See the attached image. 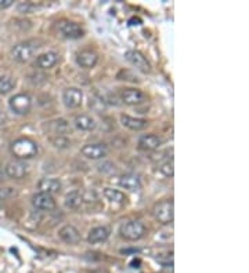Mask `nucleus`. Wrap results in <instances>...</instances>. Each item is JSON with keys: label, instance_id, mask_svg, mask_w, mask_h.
I'll use <instances>...</instances> for the list:
<instances>
[{"label": "nucleus", "instance_id": "nucleus-7", "mask_svg": "<svg viewBox=\"0 0 249 273\" xmlns=\"http://www.w3.org/2000/svg\"><path fill=\"white\" fill-rule=\"evenodd\" d=\"M81 153L86 159L89 160H100L104 159L108 153V149L104 144H86L82 146Z\"/></svg>", "mask_w": 249, "mask_h": 273}, {"label": "nucleus", "instance_id": "nucleus-1", "mask_svg": "<svg viewBox=\"0 0 249 273\" xmlns=\"http://www.w3.org/2000/svg\"><path fill=\"white\" fill-rule=\"evenodd\" d=\"M10 151L17 160H28L38 155V144L31 138H18L10 146Z\"/></svg>", "mask_w": 249, "mask_h": 273}, {"label": "nucleus", "instance_id": "nucleus-25", "mask_svg": "<svg viewBox=\"0 0 249 273\" xmlns=\"http://www.w3.org/2000/svg\"><path fill=\"white\" fill-rule=\"evenodd\" d=\"M49 127H50V130L54 134L64 137V134H67V131H68V123L64 119H58V120L50 121L49 123Z\"/></svg>", "mask_w": 249, "mask_h": 273}, {"label": "nucleus", "instance_id": "nucleus-17", "mask_svg": "<svg viewBox=\"0 0 249 273\" xmlns=\"http://www.w3.org/2000/svg\"><path fill=\"white\" fill-rule=\"evenodd\" d=\"M121 123L123 127L129 128L132 131H141L148 126V121L146 119H140V117H132L129 114H122Z\"/></svg>", "mask_w": 249, "mask_h": 273}, {"label": "nucleus", "instance_id": "nucleus-21", "mask_svg": "<svg viewBox=\"0 0 249 273\" xmlns=\"http://www.w3.org/2000/svg\"><path fill=\"white\" fill-rule=\"evenodd\" d=\"M74 124L81 131H93L96 128V120L89 114H78L74 120Z\"/></svg>", "mask_w": 249, "mask_h": 273}, {"label": "nucleus", "instance_id": "nucleus-6", "mask_svg": "<svg viewBox=\"0 0 249 273\" xmlns=\"http://www.w3.org/2000/svg\"><path fill=\"white\" fill-rule=\"evenodd\" d=\"M57 28L58 32L67 39H81L84 36V31H83L82 26L78 25L77 22H72V21L63 19L57 24Z\"/></svg>", "mask_w": 249, "mask_h": 273}, {"label": "nucleus", "instance_id": "nucleus-2", "mask_svg": "<svg viewBox=\"0 0 249 273\" xmlns=\"http://www.w3.org/2000/svg\"><path fill=\"white\" fill-rule=\"evenodd\" d=\"M40 46L35 40H26V42H21L18 45H15L11 49V55L15 61L18 62H26L36 54V51Z\"/></svg>", "mask_w": 249, "mask_h": 273}, {"label": "nucleus", "instance_id": "nucleus-19", "mask_svg": "<svg viewBox=\"0 0 249 273\" xmlns=\"http://www.w3.org/2000/svg\"><path fill=\"white\" fill-rule=\"evenodd\" d=\"M109 233H111V230L107 226H97V228H93L89 232L87 241L90 244H101L104 241L108 240Z\"/></svg>", "mask_w": 249, "mask_h": 273}, {"label": "nucleus", "instance_id": "nucleus-14", "mask_svg": "<svg viewBox=\"0 0 249 273\" xmlns=\"http://www.w3.org/2000/svg\"><path fill=\"white\" fill-rule=\"evenodd\" d=\"M98 61V55H97L96 51L91 50H83L81 53H78L77 55V64L81 66V68H84V69H91L94 68Z\"/></svg>", "mask_w": 249, "mask_h": 273}, {"label": "nucleus", "instance_id": "nucleus-27", "mask_svg": "<svg viewBox=\"0 0 249 273\" xmlns=\"http://www.w3.org/2000/svg\"><path fill=\"white\" fill-rule=\"evenodd\" d=\"M35 10H36V6L29 1H22L17 6V11L21 14H32Z\"/></svg>", "mask_w": 249, "mask_h": 273}, {"label": "nucleus", "instance_id": "nucleus-15", "mask_svg": "<svg viewBox=\"0 0 249 273\" xmlns=\"http://www.w3.org/2000/svg\"><path fill=\"white\" fill-rule=\"evenodd\" d=\"M137 145L141 151H155L162 145V138L157 134H144L139 138Z\"/></svg>", "mask_w": 249, "mask_h": 273}, {"label": "nucleus", "instance_id": "nucleus-22", "mask_svg": "<svg viewBox=\"0 0 249 273\" xmlns=\"http://www.w3.org/2000/svg\"><path fill=\"white\" fill-rule=\"evenodd\" d=\"M83 195L79 191H72L70 193H67V196H65L64 203L65 206L71 210H78L82 207L83 204Z\"/></svg>", "mask_w": 249, "mask_h": 273}, {"label": "nucleus", "instance_id": "nucleus-29", "mask_svg": "<svg viewBox=\"0 0 249 273\" xmlns=\"http://www.w3.org/2000/svg\"><path fill=\"white\" fill-rule=\"evenodd\" d=\"M17 195L13 188H0V200H8Z\"/></svg>", "mask_w": 249, "mask_h": 273}, {"label": "nucleus", "instance_id": "nucleus-13", "mask_svg": "<svg viewBox=\"0 0 249 273\" xmlns=\"http://www.w3.org/2000/svg\"><path fill=\"white\" fill-rule=\"evenodd\" d=\"M58 237L64 241L65 244L75 246L81 241V235L78 232V229L72 225H64L63 228L58 230Z\"/></svg>", "mask_w": 249, "mask_h": 273}, {"label": "nucleus", "instance_id": "nucleus-24", "mask_svg": "<svg viewBox=\"0 0 249 273\" xmlns=\"http://www.w3.org/2000/svg\"><path fill=\"white\" fill-rule=\"evenodd\" d=\"M15 87V79L11 76H0V94H8Z\"/></svg>", "mask_w": 249, "mask_h": 273}, {"label": "nucleus", "instance_id": "nucleus-28", "mask_svg": "<svg viewBox=\"0 0 249 273\" xmlns=\"http://www.w3.org/2000/svg\"><path fill=\"white\" fill-rule=\"evenodd\" d=\"M51 144L56 146V148H60V149H64V148H68L71 145L68 138H65L63 135H57L56 138H51Z\"/></svg>", "mask_w": 249, "mask_h": 273}, {"label": "nucleus", "instance_id": "nucleus-16", "mask_svg": "<svg viewBox=\"0 0 249 273\" xmlns=\"http://www.w3.org/2000/svg\"><path fill=\"white\" fill-rule=\"evenodd\" d=\"M38 189L42 193L54 195L61 191V182L57 178H42L38 182Z\"/></svg>", "mask_w": 249, "mask_h": 273}, {"label": "nucleus", "instance_id": "nucleus-8", "mask_svg": "<svg viewBox=\"0 0 249 273\" xmlns=\"http://www.w3.org/2000/svg\"><path fill=\"white\" fill-rule=\"evenodd\" d=\"M125 58L128 59L130 64L133 65L136 69L141 70L144 73H148L151 70V65L147 61V58L144 57L141 53L136 50H128L125 53Z\"/></svg>", "mask_w": 249, "mask_h": 273}, {"label": "nucleus", "instance_id": "nucleus-23", "mask_svg": "<svg viewBox=\"0 0 249 273\" xmlns=\"http://www.w3.org/2000/svg\"><path fill=\"white\" fill-rule=\"evenodd\" d=\"M102 195H104V197H105L107 200H109L111 203L123 204L126 202V196H125L121 191L114 189V188H105V189L102 191Z\"/></svg>", "mask_w": 249, "mask_h": 273}, {"label": "nucleus", "instance_id": "nucleus-18", "mask_svg": "<svg viewBox=\"0 0 249 273\" xmlns=\"http://www.w3.org/2000/svg\"><path fill=\"white\" fill-rule=\"evenodd\" d=\"M58 54L54 53V51H47V53H43L40 54L38 58H36V66L40 68V69H51L53 66H56L58 62Z\"/></svg>", "mask_w": 249, "mask_h": 273}, {"label": "nucleus", "instance_id": "nucleus-9", "mask_svg": "<svg viewBox=\"0 0 249 273\" xmlns=\"http://www.w3.org/2000/svg\"><path fill=\"white\" fill-rule=\"evenodd\" d=\"M83 100V93L82 90L78 89V87H70L63 93V102L67 108L75 109L81 107Z\"/></svg>", "mask_w": 249, "mask_h": 273}, {"label": "nucleus", "instance_id": "nucleus-11", "mask_svg": "<svg viewBox=\"0 0 249 273\" xmlns=\"http://www.w3.org/2000/svg\"><path fill=\"white\" fill-rule=\"evenodd\" d=\"M121 98L123 104L126 105H140L144 101H147V96L139 89H123L122 90Z\"/></svg>", "mask_w": 249, "mask_h": 273}, {"label": "nucleus", "instance_id": "nucleus-3", "mask_svg": "<svg viewBox=\"0 0 249 273\" xmlns=\"http://www.w3.org/2000/svg\"><path fill=\"white\" fill-rule=\"evenodd\" d=\"M154 218L162 225H169L173 222L174 218V206L172 200H162L158 204H155L153 210Z\"/></svg>", "mask_w": 249, "mask_h": 273}, {"label": "nucleus", "instance_id": "nucleus-31", "mask_svg": "<svg viewBox=\"0 0 249 273\" xmlns=\"http://www.w3.org/2000/svg\"><path fill=\"white\" fill-rule=\"evenodd\" d=\"M0 116H1V110H0Z\"/></svg>", "mask_w": 249, "mask_h": 273}, {"label": "nucleus", "instance_id": "nucleus-20", "mask_svg": "<svg viewBox=\"0 0 249 273\" xmlns=\"http://www.w3.org/2000/svg\"><path fill=\"white\" fill-rule=\"evenodd\" d=\"M118 185L123 188V189H128L130 192H137L141 189V181L140 178L128 174V175H122L118 179Z\"/></svg>", "mask_w": 249, "mask_h": 273}, {"label": "nucleus", "instance_id": "nucleus-5", "mask_svg": "<svg viewBox=\"0 0 249 273\" xmlns=\"http://www.w3.org/2000/svg\"><path fill=\"white\" fill-rule=\"evenodd\" d=\"M8 107L11 109V112L19 116L29 113V110L32 108V98L29 97V94L25 93H18L10 98L8 101Z\"/></svg>", "mask_w": 249, "mask_h": 273}, {"label": "nucleus", "instance_id": "nucleus-26", "mask_svg": "<svg viewBox=\"0 0 249 273\" xmlns=\"http://www.w3.org/2000/svg\"><path fill=\"white\" fill-rule=\"evenodd\" d=\"M161 172L165 175V177H173V174H174V164H173V159L170 160H166L164 164L160 167Z\"/></svg>", "mask_w": 249, "mask_h": 273}, {"label": "nucleus", "instance_id": "nucleus-30", "mask_svg": "<svg viewBox=\"0 0 249 273\" xmlns=\"http://www.w3.org/2000/svg\"><path fill=\"white\" fill-rule=\"evenodd\" d=\"M14 4V0H0V10H6Z\"/></svg>", "mask_w": 249, "mask_h": 273}, {"label": "nucleus", "instance_id": "nucleus-12", "mask_svg": "<svg viewBox=\"0 0 249 273\" xmlns=\"http://www.w3.org/2000/svg\"><path fill=\"white\" fill-rule=\"evenodd\" d=\"M32 206L33 209L38 210V211H51L56 207V202L51 195L39 192L32 197Z\"/></svg>", "mask_w": 249, "mask_h": 273}, {"label": "nucleus", "instance_id": "nucleus-4", "mask_svg": "<svg viewBox=\"0 0 249 273\" xmlns=\"http://www.w3.org/2000/svg\"><path fill=\"white\" fill-rule=\"evenodd\" d=\"M147 229L144 226V223L140 221H128V222L122 223L119 233L123 239L130 241L140 240L143 236L146 235Z\"/></svg>", "mask_w": 249, "mask_h": 273}, {"label": "nucleus", "instance_id": "nucleus-10", "mask_svg": "<svg viewBox=\"0 0 249 273\" xmlns=\"http://www.w3.org/2000/svg\"><path fill=\"white\" fill-rule=\"evenodd\" d=\"M4 171H6L7 177L11 179H21L28 174V164L22 160H13L7 163Z\"/></svg>", "mask_w": 249, "mask_h": 273}]
</instances>
